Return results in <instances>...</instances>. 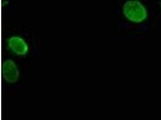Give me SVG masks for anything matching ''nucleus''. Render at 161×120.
Segmentation results:
<instances>
[{"label": "nucleus", "instance_id": "obj_1", "mask_svg": "<svg viewBox=\"0 0 161 120\" xmlns=\"http://www.w3.org/2000/svg\"><path fill=\"white\" fill-rule=\"evenodd\" d=\"M125 16L130 21L139 22L147 18V11L145 8L138 1H127L124 6Z\"/></svg>", "mask_w": 161, "mask_h": 120}, {"label": "nucleus", "instance_id": "obj_2", "mask_svg": "<svg viewBox=\"0 0 161 120\" xmlns=\"http://www.w3.org/2000/svg\"><path fill=\"white\" fill-rule=\"evenodd\" d=\"M3 75L8 82H16L19 76V72L16 64L12 60H6L3 66Z\"/></svg>", "mask_w": 161, "mask_h": 120}, {"label": "nucleus", "instance_id": "obj_3", "mask_svg": "<svg viewBox=\"0 0 161 120\" xmlns=\"http://www.w3.org/2000/svg\"><path fill=\"white\" fill-rule=\"evenodd\" d=\"M8 45L11 49L18 55H24L27 52L28 46L22 38L13 37L8 41Z\"/></svg>", "mask_w": 161, "mask_h": 120}]
</instances>
